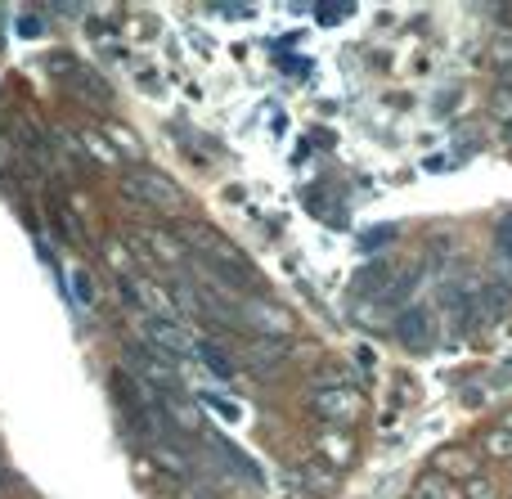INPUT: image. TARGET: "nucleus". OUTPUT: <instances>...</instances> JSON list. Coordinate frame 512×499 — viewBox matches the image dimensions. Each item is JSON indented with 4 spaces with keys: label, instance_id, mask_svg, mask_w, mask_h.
Returning a JSON list of instances; mask_svg holds the SVG:
<instances>
[{
    "label": "nucleus",
    "instance_id": "obj_12",
    "mask_svg": "<svg viewBox=\"0 0 512 499\" xmlns=\"http://www.w3.org/2000/svg\"><path fill=\"white\" fill-rule=\"evenodd\" d=\"M319 455L328 459V464H351V441L346 437H319Z\"/></svg>",
    "mask_w": 512,
    "mask_h": 499
},
{
    "label": "nucleus",
    "instance_id": "obj_11",
    "mask_svg": "<svg viewBox=\"0 0 512 499\" xmlns=\"http://www.w3.org/2000/svg\"><path fill=\"white\" fill-rule=\"evenodd\" d=\"M486 455L490 459H512V428L508 423H499V428L486 432Z\"/></svg>",
    "mask_w": 512,
    "mask_h": 499
},
{
    "label": "nucleus",
    "instance_id": "obj_9",
    "mask_svg": "<svg viewBox=\"0 0 512 499\" xmlns=\"http://www.w3.org/2000/svg\"><path fill=\"white\" fill-rule=\"evenodd\" d=\"M212 446H216V450H221V455H225V464H230V468H234V473H243V477H248V482H252V486H261V468H256V464H252V459H248V455H243V450H234V446H230V441H221V437H212Z\"/></svg>",
    "mask_w": 512,
    "mask_h": 499
},
{
    "label": "nucleus",
    "instance_id": "obj_16",
    "mask_svg": "<svg viewBox=\"0 0 512 499\" xmlns=\"http://www.w3.org/2000/svg\"><path fill=\"white\" fill-rule=\"evenodd\" d=\"M77 297H81V302H90V284H86V275H77Z\"/></svg>",
    "mask_w": 512,
    "mask_h": 499
},
{
    "label": "nucleus",
    "instance_id": "obj_1",
    "mask_svg": "<svg viewBox=\"0 0 512 499\" xmlns=\"http://www.w3.org/2000/svg\"><path fill=\"white\" fill-rule=\"evenodd\" d=\"M126 194L140 198L144 207H162V212H176V207L185 203V194H180L167 176H158V171H131V176H126Z\"/></svg>",
    "mask_w": 512,
    "mask_h": 499
},
{
    "label": "nucleus",
    "instance_id": "obj_2",
    "mask_svg": "<svg viewBox=\"0 0 512 499\" xmlns=\"http://www.w3.org/2000/svg\"><path fill=\"white\" fill-rule=\"evenodd\" d=\"M310 410L324 423H333V428H346V423L360 414V396L342 383H328V387H319V392H310Z\"/></svg>",
    "mask_w": 512,
    "mask_h": 499
},
{
    "label": "nucleus",
    "instance_id": "obj_8",
    "mask_svg": "<svg viewBox=\"0 0 512 499\" xmlns=\"http://www.w3.org/2000/svg\"><path fill=\"white\" fill-rule=\"evenodd\" d=\"M436 473H459V477H477L481 473V459H472L468 450H441L436 455Z\"/></svg>",
    "mask_w": 512,
    "mask_h": 499
},
{
    "label": "nucleus",
    "instance_id": "obj_3",
    "mask_svg": "<svg viewBox=\"0 0 512 499\" xmlns=\"http://www.w3.org/2000/svg\"><path fill=\"white\" fill-rule=\"evenodd\" d=\"M396 338L405 342L409 351H427L436 342V320L427 306H405V311L396 315Z\"/></svg>",
    "mask_w": 512,
    "mask_h": 499
},
{
    "label": "nucleus",
    "instance_id": "obj_6",
    "mask_svg": "<svg viewBox=\"0 0 512 499\" xmlns=\"http://www.w3.org/2000/svg\"><path fill=\"white\" fill-rule=\"evenodd\" d=\"M481 315H486V320H504V315H512V284L504 275H495L486 284V293H481Z\"/></svg>",
    "mask_w": 512,
    "mask_h": 499
},
{
    "label": "nucleus",
    "instance_id": "obj_10",
    "mask_svg": "<svg viewBox=\"0 0 512 499\" xmlns=\"http://www.w3.org/2000/svg\"><path fill=\"white\" fill-rule=\"evenodd\" d=\"M409 499H459V491H454L441 473H432V477H423V482L414 486V495H409Z\"/></svg>",
    "mask_w": 512,
    "mask_h": 499
},
{
    "label": "nucleus",
    "instance_id": "obj_5",
    "mask_svg": "<svg viewBox=\"0 0 512 499\" xmlns=\"http://www.w3.org/2000/svg\"><path fill=\"white\" fill-rule=\"evenodd\" d=\"M149 342H153L158 356H185V351H194L189 347V338L171 320H149Z\"/></svg>",
    "mask_w": 512,
    "mask_h": 499
},
{
    "label": "nucleus",
    "instance_id": "obj_14",
    "mask_svg": "<svg viewBox=\"0 0 512 499\" xmlns=\"http://www.w3.org/2000/svg\"><path fill=\"white\" fill-rule=\"evenodd\" d=\"M495 252H499L504 261H512V212L495 225Z\"/></svg>",
    "mask_w": 512,
    "mask_h": 499
},
{
    "label": "nucleus",
    "instance_id": "obj_7",
    "mask_svg": "<svg viewBox=\"0 0 512 499\" xmlns=\"http://www.w3.org/2000/svg\"><path fill=\"white\" fill-rule=\"evenodd\" d=\"M283 356H288V347L274 342V338H265V342H256V347L248 351V365L256 369V374H270V369L283 365Z\"/></svg>",
    "mask_w": 512,
    "mask_h": 499
},
{
    "label": "nucleus",
    "instance_id": "obj_15",
    "mask_svg": "<svg viewBox=\"0 0 512 499\" xmlns=\"http://www.w3.org/2000/svg\"><path fill=\"white\" fill-rule=\"evenodd\" d=\"M117 140V149H126V153H140V144H135V135L126 131V126H113V131H108Z\"/></svg>",
    "mask_w": 512,
    "mask_h": 499
},
{
    "label": "nucleus",
    "instance_id": "obj_4",
    "mask_svg": "<svg viewBox=\"0 0 512 499\" xmlns=\"http://www.w3.org/2000/svg\"><path fill=\"white\" fill-rule=\"evenodd\" d=\"M243 311H248V315H243V324H252V329H265V333H270V338H274V333H288V324H292L283 306L256 302V297H252L248 306H243Z\"/></svg>",
    "mask_w": 512,
    "mask_h": 499
},
{
    "label": "nucleus",
    "instance_id": "obj_13",
    "mask_svg": "<svg viewBox=\"0 0 512 499\" xmlns=\"http://www.w3.org/2000/svg\"><path fill=\"white\" fill-rule=\"evenodd\" d=\"M198 360H203L216 378H234V365L221 356V347H212V342H203V347H198Z\"/></svg>",
    "mask_w": 512,
    "mask_h": 499
}]
</instances>
